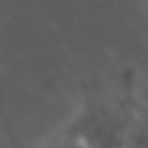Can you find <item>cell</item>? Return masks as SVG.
I'll return each mask as SVG.
<instances>
[{"instance_id": "6da1fadb", "label": "cell", "mask_w": 148, "mask_h": 148, "mask_svg": "<svg viewBox=\"0 0 148 148\" xmlns=\"http://www.w3.org/2000/svg\"><path fill=\"white\" fill-rule=\"evenodd\" d=\"M120 148H148V109H139L134 104L132 123Z\"/></svg>"}]
</instances>
